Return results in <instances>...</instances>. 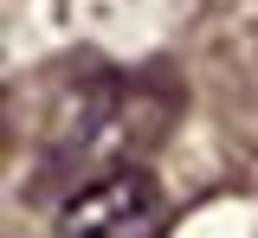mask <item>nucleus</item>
<instances>
[{"instance_id":"f257e3e1","label":"nucleus","mask_w":258,"mask_h":238,"mask_svg":"<svg viewBox=\"0 0 258 238\" xmlns=\"http://www.w3.org/2000/svg\"><path fill=\"white\" fill-rule=\"evenodd\" d=\"M58 238H168V200L155 174L110 168L84 180L58 212Z\"/></svg>"}]
</instances>
